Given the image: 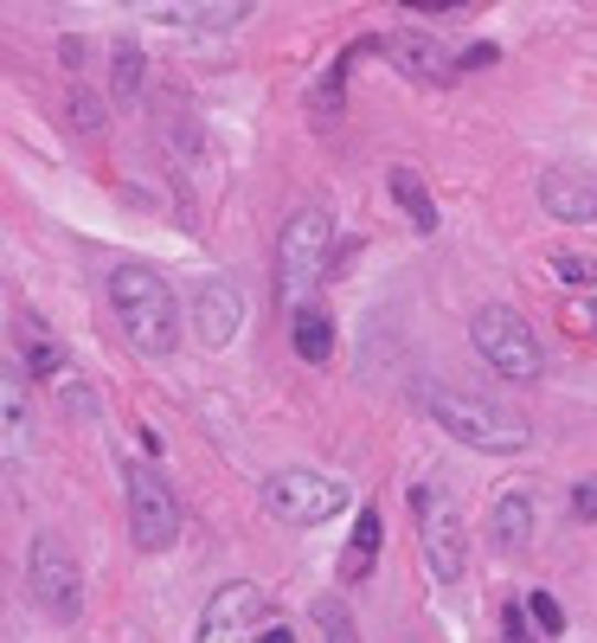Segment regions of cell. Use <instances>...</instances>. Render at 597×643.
Listing matches in <instances>:
<instances>
[{
	"mask_svg": "<svg viewBox=\"0 0 597 643\" xmlns=\"http://www.w3.org/2000/svg\"><path fill=\"white\" fill-rule=\"evenodd\" d=\"M0 425H7V476H20V463H26V444H33V425H26V379H20V361L7 367V386H0Z\"/></svg>",
	"mask_w": 597,
	"mask_h": 643,
	"instance_id": "5bb4252c",
	"label": "cell"
},
{
	"mask_svg": "<svg viewBox=\"0 0 597 643\" xmlns=\"http://www.w3.org/2000/svg\"><path fill=\"white\" fill-rule=\"evenodd\" d=\"M533 528H540V508H533V495L527 490H508L495 508H488V534H495L501 554H527Z\"/></svg>",
	"mask_w": 597,
	"mask_h": 643,
	"instance_id": "4fadbf2b",
	"label": "cell"
},
{
	"mask_svg": "<svg viewBox=\"0 0 597 643\" xmlns=\"http://www.w3.org/2000/svg\"><path fill=\"white\" fill-rule=\"evenodd\" d=\"M26 586H33L45 618L77 624V611H84V572H77V554L65 547V534H39L33 547H26Z\"/></svg>",
	"mask_w": 597,
	"mask_h": 643,
	"instance_id": "ba28073f",
	"label": "cell"
},
{
	"mask_svg": "<svg viewBox=\"0 0 597 643\" xmlns=\"http://www.w3.org/2000/svg\"><path fill=\"white\" fill-rule=\"evenodd\" d=\"M122 495H129V534L142 554H167L181 540V495L149 463H122Z\"/></svg>",
	"mask_w": 597,
	"mask_h": 643,
	"instance_id": "52a82bcc",
	"label": "cell"
},
{
	"mask_svg": "<svg viewBox=\"0 0 597 643\" xmlns=\"http://www.w3.org/2000/svg\"><path fill=\"white\" fill-rule=\"evenodd\" d=\"M411 515H417L424 567L437 572L444 586H456L463 567H469V540H463V508H456V495H449L444 476H424V483L411 490Z\"/></svg>",
	"mask_w": 597,
	"mask_h": 643,
	"instance_id": "5b68a950",
	"label": "cell"
},
{
	"mask_svg": "<svg viewBox=\"0 0 597 643\" xmlns=\"http://www.w3.org/2000/svg\"><path fill=\"white\" fill-rule=\"evenodd\" d=\"M553 270H560V283H572V290H585V283L597 277V265H585V258H572V251H560V258H553Z\"/></svg>",
	"mask_w": 597,
	"mask_h": 643,
	"instance_id": "603a6c76",
	"label": "cell"
},
{
	"mask_svg": "<svg viewBox=\"0 0 597 643\" xmlns=\"http://www.w3.org/2000/svg\"><path fill=\"white\" fill-rule=\"evenodd\" d=\"M540 206L560 219V226H591L597 219V174L591 168H546L540 174Z\"/></svg>",
	"mask_w": 597,
	"mask_h": 643,
	"instance_id": "8fae6325",
	"label": "cell"
},
{
	"mask_svg": "<svg viewBox=\"0 0 597 643\" xmlns=\"http://www.w3.org/2000/svg\"><path fill=\"white\" fill-rule=\"evenodd\" d=\"M495 58H501L495 45H469V52L456 58V77H463V72H482V65H495Z\"/></svg>",
	"mask_w": 597,
	"mask_h": 643,
	"instance_id": "484cf974",
	"label": "cell"
},
{
	"mask_svg": "<svg viewBox=\"0 0 597 643\" xmlns=\"http://www.w3.org/2000/svg\"><path fill=\"white\" fill-rule=\"evenodd\" d=\"M251 7H154V20H167V26H238Z\"/></svg>",
	"mask_w": 597,
	"mask_h": 643,
	"instance_id": "d6986e66",
	"label": "cell"
},
{
	"mask_svg": "<svg viewBox=\"0 0 597 643\" xmlns=\"http://www.w3.org/2000/svg\"><path fill=\"white\" fill-rule=\"evenodd\" d=\"M328 265H335V219H328V206H296L283 219V238H276V277H283L290 303L308 309V297L328 283Z\"/></svg>",
	"mask_w": 597,
	"mask_h": 643,
	"instance_id": "7a4b0ae2",
	"label": "cell"
},
{
	"mask_svg": "<svg viewBox=\"0 0 597 643\" xmlns=\"http://www.w3.org/2000/svg\"><path fill=\"white\" fill-rule=\"evenodd\" d=\"M424 412L444 425L456 444H469V451H527L533 444V425H527L521 412H508V406H488V399H476V393H431L424 399Z\"/></svg>",
	"mask_w": 597,
	"mask_h": 643,
	"instance_id": "3957f363",
	"label": "cell"
},
{
	"mask_svg": "<svg viewBox=\"0 0 597 643\" xmlns=\"http://www.w3.org/2000/svg\"><path fill=\"white\" fill-rule=\"evenodd\" d=\"M135 84H142V52H135V45H116V90L129 97Z\"/></svg>",
	"mask_w": 597,
	"mask_h": 643,
	"instance_id": "7402d4cb",
	"label": "cell"
},
{
	"mask_svg": "<svg viewBox=\"0 0 597 643\" xmlns=\"http://www.w3.org/2000/svg\"><path fill=\"white\" fill-rule=\"evenodd\" d=\"M469 341H476V354H482V361H488V367H495L501 379H521V386H533V379L546 374L540 335H533V322H527L521 309L482 303L476 315H469Z\"/></svg>",
	"mask_w": 597,
	"mask_h": 643,
	"instance_id": "277c9868",
	"label": "cell"
},
{
	"mask_svg": "<svg viewBox=\"0 0 597 643\" xmlns=\"http://www.w3.org/2000/svg\"><path fill=\"white\" fill-rule=\"evenodd\" d=\"M315 624H322V643H360V624L347 599H315Z\"/></svg>",
	"mask_w": 597,
	"mask_h": 643,
	"instance_id": "ffe728a7",
	"label": "cell"
},
{
	"mask_svg": "<svg viewBox=\"0 0 597 643\" xmlns=\"http://www.w3.org/2000/svg\"><path fill=\"white\" fill-rule=\"evenodd\" d=\"M290 341H296V354L308 361V367H328L335 361V322H328V309H296L290 315Z\"/></svg>",
	"mask_w": 597,
	"mask_h": 643,
	"instance_id": "2e32d148",
	"label": "cell"
},
{
	"mask_svg": "<svg viewBox=\"0 0 597 643\" xmlns=\"http://www.w3.org/2000/svg\"><path fill=\"white\" fill-rule=\"evenodd\" d=\"M263 586H251V579H231V586H219L213 599H206V611H199V637L193 643H258L263 637Z\"/></svg>",
	"mask_w": 597,
	"mask_h": 643,
	"instance_id": "9c48e42d",
	"label": "cell"
},
{
	"mask_svg": "<svg viewBox=\"0 0 597 643\" xmlns=\"http://www.w3.org/2000/svg\"><path fill=\"white\" fill-rule=\"evenodd\" d=\"M238 329H245V290L231 277H206L193 290V335H199V347L219 354V347L238 341Z\"/></svg>",
	"mask_w": 597,
	"mask_h": 643,
	"instance_id": "30bf717a",
	"label": "cell"
},
{
	"mask_svg": "<svg viewBox=\"0 0 597 643\" xmlns=\"http://www.w3.org/2000/svg\"><path fill=\"white\" fill-rule=\"evenodd\" d=\"M104 290H110V309H116V322H122V335H129V347L174 354V341H181V303H174L167 277H154L149 265H116L104 277Z\"/></svg>",
	"mask_w": 597,
	"mask_h": 643,
	"instance_id": "6da1fadb",
	"label": "cell"
},
{
	"mask_svg": "<svg viewBox=\"0 0 597 643\" xmlns=\"http://www.w3.org/2000/svg\"><path fill=\"white\" fill-rule=\"evenodd\" d=\"M379 52H386L411 84H449V77H456V58L444 52V39L437 33H386L379 39Z\"/></svg>",
	"mask_w": 597,
	"mask_h": 643,
	"instance_id": "7c38bea8",
	"label": "cell"
},
{
	"mask_svg": "<svg viewBox=\"0 0 597 643\" xmlns=\"http://www.w3.org/2000/svg\"><path fill=\"white\" fill-rule=\"evenodd\" d=\"M347 502H354V490H347L340 476L302 470V463L263 476V508H270V522H283V528H322V522H335Z\"/></svg>",
	"mask_w": 597,
	"mask_h": 643,
	"instance_id": "8992f818",
	"label": "cell"
},
{
	"mask_svg": "<svg viewBox=\"0 0 597 643\" xmlns=\"http://www.w3.org/2000/svg\"><path fill=\"white\" fill-rule=\"evenodd\" d=\"M258 643H296V631H290V624H263Z\"/></svg>",
	"mask_w": 597,
	"mask_h": 643,
	"instance_id": "4316f807",
	"label": "cell"
},
{
	"mask_svg": "<svg viewBox=\"0 0 597 643\" xmlns=\"http://www.w3.org/2000/svg\"><path fill=\"white\" fill-rule=\"evenodd\" d=\"M501 637H508V643H533V637H527V606L501 611Z\"/></svg>",
	"mask_w": 597,
	"mask_h": 643,
	"instance_id": "d4e9b609",
	"label": "cell"
},
{
	"mask_svg": "<svg viewBox=\"0 0 597 643\" xmlns=\"http://www.w3.org/2000/svg\"><path fill=\"white\" fill-rule=\"evenodd\" d=\"M379 540H386V515H379V502H367L360 522H354V534H347V554H340V586H360V579L373 572Z\"/></svg>",
	"mask_w": 597,
	"mask_h": 643,
	"instance_id": "9a60e30c",
	"label": "cell"
},
{
	"mask_svg": "<svg viewBox=\"0 0 597 643\" xmlns=\"http://www.w3.org/2000/svg\"><path fill=\"white\" fill-rule=\"evenodd\" d=\"M591 329H597V303H591Z\"/></svg>",
	"mask_w": 597,
	"mask_h": 643,
	"instance_id": "83f0119b",
	"label": "cell"
},
{
	"mask_svg": "<svg viewBox=\"0 0 597 643\" xmlns=\"http://www.w3.org/2000/svg\"><path fill=\"white\" fill-rule=\"evenodd\" d=\"M20 329H26V374L52 379V386H65V379H72V367H65V347H58V341L45 335V329H39L33 315H26Z\"/></svg>",
	"mask_w": 597,
	"mask_h": 643,
	"instance_id": "ac0fdd59",
	"label": "cell"
},
{
	"mask_svg": "<svg viewBox=\"0 0 597 643\" xmlns=\"http://www.w3.org/2000/svg\"><path fill=\"white\" fill-rule=\"evenodd\" d=\"M527 618H533L546 637H560V631H565V611H560V599H553V592H527Z\"/></svg>",
	"mask_w": 597,
	"mask_h": 643,
	"instance_id": "44dd1931",
	"label": "cell"
},
{
	"mask_svg": "<svg viewBox=\"0 0 597 643\" xmlns=\"http://www.w3.org/2000/svg\"><path fill=\"white\" fill-rule=\"evenodd\" d=\"M572 515H578V522H597V476H585V483L572 490Z\"/></svg>",
	"mask_w": 597,
	"mask_h": 643,
	"instance_id": "cb8c5ba5",
	"label": "cell"
},
{
	"mask_svg": "<svg viewBox=\"0 0 597 643\" xmlns=\"http://www.w3.org/2000/svg\"><path fill=\"white\" fill-rule=\"evenodd\" d=\"M386 187H392V200H399V213L411 219V232H437V200H431V187H424L417 168H392Z\"/></svg>",
	"mask_w": 597,
	"mask_h": 643,
	"instance_id": "e0dca14e",
	"label": "cell"
}]
</instances>
